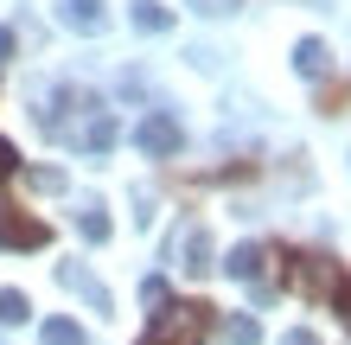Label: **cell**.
I'll return each mask as SVG.
<instances>
[{
	"mask_svg": "<svg viewBox=\"0 0 351 345\" xmlns=\"http://www.w3.org/2000/svg\"><path fill=\"white\" fill-rule=\"evenodd\" d=\"M38 121H45L58 141L84 147V154H109L115 147V115H109V103L90 96V90H77V84L58 90V115H38Z\"/></svg>",
	"mask_w": 351,
	"mask_h": 345,
	"instance_id": "cell-1",
	"label": "cell"
},
{
	"mask_svg": "<svg viewBox=\"0 0 351 345\" xmlns=\"http://www.w3.org/2000/svg\"><path fill=\"white\" fill-rule=\"evenodd\" d=\"M294 71H300V77H326V71H332L326 38H300V45H294Z\"/></svg>",
	"mask_w": 351,
	"mask_h": 345,
	"instance_id": "cell-10",
	"label": "cell"
},
{
	"mask_svg": "<svg viewBox=\"0 0 351 345\" xmlns=\"http://www.w3.org/2000/svg\"><path fill=\"white\" fill-rule=\"evenodd\" d=\"M268 256H275V250H268V243H237L223 269H230L237 281H262V275H268Z\"/></svg>",
	"mask_w": 351,
	"mask_h": 345,
	"instance_id": "cell-9",
	"label": "cell"
},
{
	"mask_svg": "<svg viewBox=\"0 0 351 345\" xmlns=\"http://www.w3.org/2000/svg\"><path fill=\"white\" fill-rule=\"evenodd\" d=\"M58 19H64L71 32H84V38H96L102 26H109V7H102V0H58Z\"/></svg>",
	"mask_w": 351,
	"mask_h": 345,
	"instance_id": "cell-7",
	"label": "cell"
},
{
	"mask_svg": "<svg viewBox=\"0 0 351 345\" xmlns=\"http://www.w3.org/2000/svg\"><path fill=\"white\" fill-rule=\"evenodd\" d=\"M51 243V224L19 205H0V250H45Z\"/></svg>",
	"mask_w": 351,
	"mask_h": 345,
	"instance_id": "cell-4",
	"label": "cell"
},
{
	"mask_svg": "<svg viewBox=\"0 0 351 345\" xmlns=\"http://www.w3.org/2000/svg\"><path fill=\"white\" fill-rule=\"evenodd\" d=\"M134 141H141V154L167 160V154H179V121L154 109V115H147V121H141V128H134Z\"/></svg>",
	"mask_w": 351,
	"mask_h": 345,
	"instance_id": "cell-6",
	"label": "cell"
},
{
	"mask_svg": "<svg viewBox=\"0 0 351 345\" xmlns=\"http://www.w3.org/2000/svg\"><path fill=\"white\" fill-rule=\"evenodd\" d=\"M38 339H45V345H84V326H77V320H45Z\"/></svg>",
	"mask_w": 351,
	"mask_h": 345,
	"instance_id": "cell-14",
	"label": "cell"
},
{
	"mask_svg": "<svg viewBox=\"0 0 351 345\" xmlns=\"http://www.w3.org/2000/svg\"><path fill=\"white\" fill-rule=\"evenodd\" d=\"M58 281H64L71 294H84L96 313H109V288H102V281H96V275L84 269V262H58Z\"/></svg>",
	"mask_w": 351,
	"mask_h": 345,
	"instance_id": "cell-8",
	"label": "cell"
},
{
	"mask_svg": "<svg viewBox=\"0 0 351 345\" xmlns=\"http://www.w3.org/2000/svg\"><path fill=\"white\" fill-rule=\"evenodd\" d=\"M326 300H332V307H339V320H345V326H351V275H339V288H332V294H326Z\"/></svg>",
	"mask_w": 351,
	"mask_h": 345,
	"instance_id": "cell-17",
	"label": "cell"
},
{
	"mask_svg": "<svg viewBox=\"0 0 351 345\" xmlns=\"http://www.w3.org/2000/svg\"><path fill=\"white\" fill-rule=\"evenodd\" d=\"M281 345H319V339L306 333V326H294V333H281Z\"/></svg>",
	"mask_w": 351,
	"mask_h": 345,
	"instance_id": "cell-20",
	"label": "cell"
},
{
	"mask_svg": "<svg viewBox=\"0 0 351 345\" xmlns=\"http://www.w3.org/2000/svg\"><path fill=\"white\" fill-rule=\"evenodd\" d=\"M192 7H198V13H230L237 0H192Z\"/></svg>",
	"mask_w": 351,
	"mask_h": 345,
	"instance_id": "cell-21",
	"label": "cell"
},
{
	"mask_svg": "<svg viewBox=\"0 0 351 345\" xmlns=\"http://www.w3.org/2000/svg\"><path fill=\"white\" fill-rule=\"evenodd\" d=\"M128 19H134L141 32H167V26H173V7H160V0H134Z\"/></svg>",
	"mask_w": 351,
	"mask_h": 345,
	"instance_id": "cell-11",
	"label": "cell"
},
{
	"mask_svg": "<svg viewBox=\"0 0 351 345\" xmlns=\"http://www.w3.org/2000/svg\"><path fill=\"white\" fill-rule=\"evenodd\" d=\"M141 294H147L154 307H167V300H173V294H167V281H160V275H147V288H141Z\"/></svg>",
	"mask_w": 351,
	"mask_h": 345,
	"instance_id": "cell-19",
	"label": "cell"
},
{
	"mask_svg": "<svg viewBox=\"0 0 351 345\" xmlns=\"http://www.w3.org/2000/svg\"><path fill=\"white\" fill-rule=\"evenodd\" d=\"M217 326V307H204V300H167L147 333H141V345H204Z\"/></svg>",
	"mask_w": 351,
	"mask_h": 345,
	"instance_id": "cell-2",
	"label": "cell"
},
{
	"mask_svg": "<svg viewBox=\"0 0 351 345\" xmlns=\"http://www.w3.org/2000/svg\"><path fill=\"white\" fill-rule=\"evenodd\" d=\"M173 256H179L185 275H211V230H204V224H185L179 243H173Z\"/></svg>",
	"mask_w": 351,
	"mask_h": 345,
	"instance_id": "cell-5",
	"label": "cell"
},
{
	"mask_svg": "<svg viewBox=\"0 0 351 345\" xmlns=\"http://www.w3.org/2000/svg\"><path fill=\"white\" fill-rule=\"evenodd\" d=\"M7 58H13V32L0 26V64H7Z\"/></svg>",
	"mask_w": 351,
	"mask_h": 345,
	"instance_id": "cell-22",
	"label": "cell"
},
{
	"mask_svg": "<svg viewBox=\"0 0 351 345\" xmlns=\"http://www.w3.org/2000/svg\"><path fill=\"white\" fill-rule=\"evenodd\" d=\"M26 313H32L26 294H19V288H0V326H26Z\"/></svg>",
	"mask_w": 351,
	"mask_h": 345,
	"instance_id": "cell-13",
	"label": "cell"
},
{
	"mask_svg": "<svg viewBox=\"0 0 351 345\" xmlns=\"http://www.w3.org/2000/svg\"><path fill=\"white\" fill-rule=\"evenodd\" d=\"M223 339H230V345H262V326L250 313H223Z\"/></svg>",
	"mask_w": 351,
	"mask_h": 345,
	"instance_id": "cell-12",
	"label": "cell"
},
{
	"mask_svg": "<svg viewBox=\"0 0 351 345\" xmlns=\"http://www.w3.org/2000/svg\"><path fill=\"white\" fill-rule=\"evenodd\" d=\"M26 179L38 192H64V173H58V167H26Z\"/></svg>",
	"mask_w": 351,
	"mask_h": 345,
	"instance_id": "cell-16",
	"label": "cell"
},
{
	"mask_svg": "<svg viewBox=\"0 0 351 345\" xmlns=\"http://www.w3.org/2000/svg\"><path fill=\"white\" fill-rule=\"evenodd\" d=\"M77 230H84L90 243H109V211H102V205H84V217H77Z\"/></svg>",
	"mask_w": 351,
	"mask_h": 345,
	"instance_id": "cell-15",
	"label": "cell"
},
{
	"mask_svg": "<svg viewBox=\"0 0 351 345\" xmlns=\"http://www.w3.org/2000/svg\"><path fill=\"white\" fill-rule=\"evenodd\" d=\"M19 173V147H13V141L7 134H0V186H7V179Z\"/></svg>",
	"mask_w": 351,
	"mask_h": 345,
	"instance_id": "cell-18",
	"label": "cell"
},
{
	"mask_svg": "<svg viewBox=\"0 0 351 345\" xmlns=\"http://www.w3.org/2000/svg\"><path fill=\"white\" fill-rule=\"evenodd\" d=\"M281 256V288H294V294H313V300H326L339 288V262L332 256H319V250H275Z\"/></svg>",
	"mask_w": 351,
	"mask_h": 345,
	"instance_id": "cell-3",
	"label": "cell"
}]
</instances>
